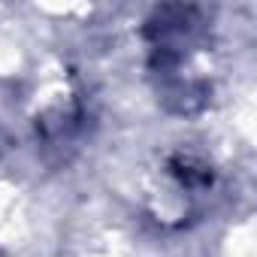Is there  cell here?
<instances>
[{
  "label": "cell",
  "mask_w": 257,
  "mask_h": 257,
  "mask_svg": "<svg viewBox=\"0 0 257 257\" xmlns=\"http://www.w3.org/2000/svg\"><path fill=\"white\" fill-rule=\"evenodd\" d=\"M146 40L152 46V70L173 79L185 55L203 40V19L194 7H158L146 22Z\"/></svg>",
  "instance_id": "obj_1"
},
{
  "label": "cell",
  "mask_w": 257,
  "mask_h": 257,
  "mask_svg": "<svg viewBox=\"0 0 257 257\" xmlns=\"http://www.w3.org/2000/svg\"><path fill=\"white\" fill-rule=\"evenodd\" d=\"M167 167H170V176L188 191H200L212 185V167L203 158H197L194 152H176Z\"/></svg>",
  "instance_id": "obj_2"
}]
</instances>
